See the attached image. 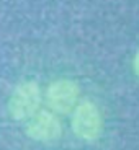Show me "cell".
<instances>
[{
    "mask_svg": "<svg viewBox=\"0 0 139 150\" xmlns=\"http://www.w3.org/2000/svg\"><path fill=\"white\" fill-rule=\"evenodd\" d=\"M41 88L34 80H25L15 86L8 100V112L15 121H28L39 111Z\"/></svg>",
    "mask_w": 139,
    "mask_h": 150,
    "instance_id": "1",
    "label": "cell"
},
{
    "mask_svg": "<svg viewBox=\"0 0 139 150\" xmlns=\"http://www.w3.org/2000/svg\"><path fill=\"white\" fill-rule=\"evenodd\" d=\"M72 131L80 140L93 142L103 131V119L97 105L90 100H83L72 111Z\"/></svg>",
    "mask_w": 139,
    "mask_h": 150,
    "instance_id": "2",
    "label": "cell"
},
{
    "mask_svg": "<svg viewBox=\"0 0 139 150\" xmlns=\"http://www.w3.org/2000/svg\"><path fill=\"white\" fill-rule=\"evenodd\" d=\"M80 88L74 80L59 79L54 80L46 90V103L56 114H69L79 105Z\"/></svg>",
    "mask_w": 139,
    "mask_h": 150,
    "instance_id": "3",
    "label": "cell"
},
{
    "mask_svg": "<svg viewBox=\"0 0 139 150\" xmlns=\"http://www.w3.org/2000/svg\"><path fill=\"white\" fill-rule=\"evenodd\" d=\"M25 132L30 139L36 142H53L62 134V124L54 111L39 109L34 116L26 121Z\"/></svg>",
    "mask_w": 139,
    "mask_h": 150,
    "instance_id": "4",
    "label": "cell"
},
{
    "mask_svg": "<svg viewBox=\"0 0 139 150\" xmlns=\"http://www.w3.org/2000/svg\"><path fill=\"white\" fill-rule=\"evenodd\" d=\"M133 69H134V74L139 77V51L136 52V56H134V60H133Z\"/></svg>",
    "mask_w": 139,
    "mask_h": 150,
    "instance_id": "5",
    "label": "cell"
}]
</instances>
